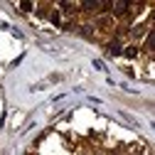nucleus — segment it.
Segmentation results:
<instances>
[{
    "label": "nucleus",
    "mask_w": 155,
    "mask_h": 155,
    "mask_svg": "<svg viewBox=\"0 0 155 155\" xmlns=\"http://www.w3.org/2000/svg\"><path fill=\"white\" fill-rule=\"evenodd\" d=\"M150 47H155V32H153V37H150Z\"/></svg>",
    "instance_id": "2"
},
{
    "label": "nucleus",
    "mask_w": 155,
    "mask_h": 155,
    "mask_svg": "<svg viewBox=\"0 0 155 155\" xmlns=\"http://www.w3.org/2000/svg\"><path fill=\"white\" fill-rule=\"evenodd\" d=\"M111 52L118 54V52H121V44H118V42H111Z\"/></svg>",
    "instance_id": "1"
}]
</instances>
